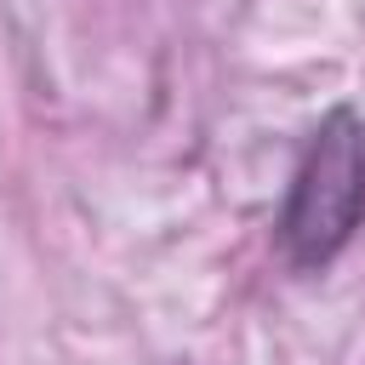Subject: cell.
Masks as SVG:
<instances>
[{"label":"cell","instance_id":"cell-1","mask_svg":"<svg viewBox=\"0 0 365 365\" xmlns=\"http://www.w3.org/2000/svg\"><path fill=\"white\" fill-rule=\"evenodd\" d=\"M359 222H365V120L354 108H331L291 171L279 245L297 268H325L354 240Z\"/></svg>","mask_w":365,"mask_h":365}]
</instances>
